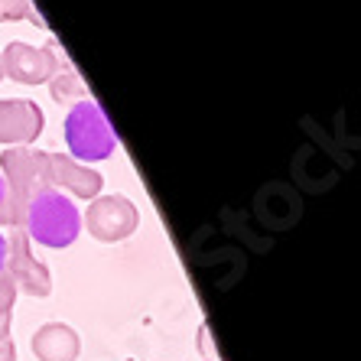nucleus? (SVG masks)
Here are the masks:
<instances>
[{
    "label": "nucleus",
    "instance_id": "f257e3e1",
    "mask_svg": "<svg viewBox=\"0 0 361 361\" xmlns=\"http://www.w3.org/2000/svg\"><path fill=\"white\" fill-rule=\"evenodd\" d=\"M20 228L26 231L30 241L62 251V247H72L82 235V212L59 189H46V192L30 199V205L23 209V219H20Z\"/></svg>",
    "mask_w": 361,
    "mask_h": 361
},
{
    "label": "nucleus",
    "instance_id": "f03ea898",
    "mask_svg": "<svg viewBox=\"0 0 361 361\" xmlns=\"http://www.w3.org/2000/svg\"><path fill=\"white\" fill-rule=\"evenodd\" d=\"M66 147L68 157L78 163H101L111 160L118 150V134L94 98H85L72 104L66 114Z\"/></svg>",
    "mask_w": 361,
    "mask_h": 361
},
{
    "label": "nucleus",
    "instance_id": "7ed1b4c3",
    "mask_svg": "<svg viewBox=\"0 0 361 361\" xmlns=\"http://www.w3.org/2000/svg\"><path fill=\"white\" fill-rule=\"evenodd\" d=\"M0 176L7 183L13 205H17V219H23V209L30 199L49 185V169H46V150H33V147H7L0 153Z\"/></svg>",
    "mask_w": 361,
    "mask_h": 361
},
{
    "label": "nucleus",
    "instance_id": "20e7f679",
    "mask_svg": "<svg viewBox=\"0 0 361 361\" xmlns=\"http://www.w3.org/2000/svg\"><path fill=\"white\" fill-rule=\"evenodd\" d=\"M137 225H140V209L121 192L94 195L88 202V212L82 215V228H88V235L104 244H118L130 238Z\"/></svg>",
    "mask_w": 361,
    "mask_h": 361
},
{
    "label": "nucleus",
    "instance_id": "39448f33",
    "mask_svg": "<svg viewBox=\"0 0 361 361\" xmlns=\"http://www.w3.org/2000/svg\"><path fill=\"white\" fill-rule=\"evenodd\" d=\"M17 293L26 296H36V300H46L52 293V277H49V267L39 261L30 247V238H26L23 228H10L7 235V267H4Z\"/></svg>",
    "mask_w": 361,
    "mask_h": 361
},
{
    "label": "nucleus",
    "instance_id": "423d86ee",
    "mask_svg": "<svg viewBox=\"0 0 361 361\" xmlns=\"http://www.w3.org/2000/svg\"><path fill=\"white\" fill-rule=\"evenodd\" d=\"M0 59H4V75H10L20 85H46L62 68L52 46H30L23 39L10 42L0 52Z\"/></svg>",
    "mask_w": 361,
    "mask_h": 361
},
{
    "label": "nucleus",
    "instance_id": "0eeeda50",
    "mask_svg": "<svg viewBox=\"0 0 361 361\" xmlns=\"http://www.w3.org/2000/svg\"><path fill=\"white\" fill-rule=\"evenodd\" d=\"M46 114L30 98H4L0 101V143L4 147H30L39 140Z\"/></svg>",
    "mask_w": 361,
    "mask_h": 361
},
{
    "label": "nucleus",
    "instance_id": "6e6552de",
    "mask_svg": "<svg viewBox=\"0 0 361 361\" xmlns=\"http://www.w3.org/2000/svg\"><path fill=\"white\" fill-rule=\"evenodd\" d=\"M46 169H49V185L59 189L62 195H68V199L92 202L94 195H101L104 176L98 169L72 160L68 153H46Z\"/></svg>",
    "mask_w": 361,
    "mask_h": 361
},
{
    "label": "nucleus",
    "instance_id": "1a4fd4ad",
    "mask_svg": "<svg viewBox=\"0 0 361 361\" xmlns=\"http://www.w3.org/2000/svg\"><path fill=\"white\" fill-rule=\"evenodd\" d=\"M33 355L39 361H78L82 338L68 322H46L33 336Z\"/></svg>",
    "mask_w": 361,
    "mask_h": 361
},
{
    "label": "nucleus",
    "instance_id": "9d476101",
    "mask_svg": "<svg viewBox=\"0 0 361 361\" xmlns=\"http://www.w3.org/2000/svg\"><path fill=\"white\" fill-rule=\"evenodd\" d=\"M49 94L56 104H68V108L78 104V101H85V98H92L75 68H59V72L49 78Z\"/></svg>",
    "mask_w": 361,
    "mask_h": 361
},
{
    "label": "nucleus",
    "instance_id": "9b49d317",
    "mask_svg": "<svg viewBox=\"0 0 361 361\" xmlns=\"http://www.w3.org/2000/svg\"><path fill=\"white\" fill-rule=\"evenodd\" d=\"M17 20H30V23L46 30V20L36 13L30 0H0V23H17Z\"/></svg>",
    "mask_w": 361,
    "mask_h": 361
},
{
    "label": "nucleus",
    "instance_id": "f8f14e48",
    "mask_svg": "<svg viewBox=\"0 0 361 361\" xmlns=\"http://www.w3.org/2000/svg\"><path fill=\"white\" fill-rule=\"evenodd\" d=\"M13 302H17V286H13V280L7 274H0V338H10Z\"/></svg>",
    "mask_w": 361,
    "mask_h": 361
},
{
    "label": "nucleus",
    "instance_id": "ddd939ff",
    "mask_svg": "<svg viewBox=\"0 0 361 361\" xmlns=\"http://www.w3.org/2000/svg\"><path fill=\"white\" fill-rule=\"evenodd\" d=\"M0 228H20L17 205H13V195H10L4 176H0Z\"/></svg>",
    "mask_w": 361,
    "mask_h": 361
},
{
    "label": "nucleus",
    "instance_id": "4468645a",
    "mask_svg": "<svg viewBox=\"0 0 361 361\" xmlns=\"http://www.w3.org/2000/svg\"><path fill=\"white\" fill-rule=\"evenodd\" d=\"M0 361H17V342L13 338H0Z\"/></svg>",
    "mask_w": 361,
    "mask_h": 361
},
{
    "label": "nucleus",
    "instance_id": "2eb2a0df",
    "mask_svg": "<svg viewBox=\"0 0 361 361\" xmlns=\"http://www.w3.org/2000/svg\"><path fill=\"white\" fill-rule=\"evenodd\" d=\"M4 267H7V231L0 228V274H4Z\"/></svg>",
    "mask_w": 361,
    "mask_h": 361
},
{
    "label": "nucleus",
    "instance_id": "dca6fc26",
    "mask_svg": "<svg viewBox=\"0 0 361 361\" xmlns=\"http://www.w3.org/2000/svg\"><path fill=\"white\" fill-rule=\"evenodd\" d=\"M0 78H4V59H0Z\"/></svg>",
    "mask_w": 361,
    "mask_h": 361
}]
</instances>
